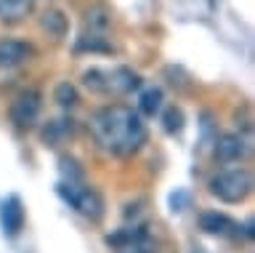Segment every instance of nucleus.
<instances>
[{"mask_svg":"<svg viewBox=\"0 0 255 253\" xmlns=\"http://www.w3.org/2000/svg\"><path fill=\"white\" fill-rule=\"evenodd\" d=\"M88 131L96 141V147L115 157H130L146 144L149 131L143 125L141 115L125 104H112L96 109L88 120Z\"/></svg>","mask_w":255,"mask_h":253,"instance_id":"f257e3e1","label":"nucleus"},{"mask_svg":"<svg viewBox=\"0 0 255 253\" xmlns=\"http://www.w3.org/2000/svg\"><path fill=\"white\" fill-rule=\"evenodd\" d=\"M141 75L133 72L130 67H112V69H101V67H91L83 72V85L96 93H109V96H125L141 88Z\"/></svg>","mask_w":255,"mask_h":253,"instance_id":"f03ea898","label":"nucleus"},{"mask_svg":"<svg viewBox=\"0 0 255 253\" xmlns=\"http://www.w3.org/2000/svg\"><path fill=\"white\" fill-rule=\"evenodd\" d=\"M253 189V176L245 168H229L218 171L210 179V192L223 203H242Z\"/></svg>","mask_w":255,"mask_h":253,"instance_id":"7ed1b4c3","label":"nucleus"},{"mask_svg":"<svg viewBox=\"0 0 255 253\" xmlns=\"http://www.w3.org/2000/svg\"><path fill=\"white\" fill-rule=\"evenodd\" d=\"M56 192H59V197L64 203L72 205L77 213H83L85 219L99 221L104 216V200H101V195L96 192V189L83 187V184H61L59 181Z\"/></svg>","mask_w":255,"mask_h":253,"instance_id":"20e7f679","label":"nucleus"},{"mask_svg":"<svg viewBox=\"0 0 255 253\" xmlns=\"http://www.w3.org/2000/svg\"><path fill=\"white\" fill-rule=\"evenodd\" d=\"M40 109H43V96L37 91H21L16 101L11 104V120L16 128H32L40 117Z\"/></svg>","mask_w":255,"mask_h":253,"instance_id":"39448f33","label":"nucleus"},{"mask_svg":"<svg viewBox=\"0 0 255 253\" xmlns=\"http://www.w3.org/2000/svg\"><path fill=\"white\" fill-rule=\"evenodd\" d=\"M35 56V48L29 43L21 40H0V72H8V69L21 67L24 61H29Z\"/></svg>","mask_w":255,"mask_h":253,"instance_id":"423d86ee","label":"nucleus"},{"mask_svg":"<svg viewBox=\"0 0 255 253\" xmlns=\"http://www.w3.org/2000/svg\"><path fill=\"white\" fill-rule=\"evenodd\" d=\"M0 224H3V232L16 237L24 227V205L19 195H8L3 203H0Z\"/></svg>","mask_w":255,"mask_h":253,"instance_id":"0eeeda50","label":"nucleus"},{"mask_svg":"<svg viewBox=\"0 0 255 253\" xmlns=\"http://www.w3.org/2000/svg\"><path fill=\"white\" fill-rule=\"evenodd\" d=\"M250 152L247 141L237 133H223V136L215 139V157L223 163H234V160H242V157Z\"/></svg>","mask_w":255,"mask_h":253,"instance_id":"6e6552de","label":"nucleus"},{"mask_svg":"<svg viewBox=\"0 0 255 253\" xmlns=\"http://www.w3.org/2000/svg\"><path fill=\"white\" fill-rule=\"evenodd\" d=\"M72 133H75L72 117H56V120H48L43 128H40V139H43L45 147H59V144L72 139Z\"/></svg>","mask_w":255,"mask_h":253,"instance_id":"1a4fd4ad","label":"nucleus"},{"mask_svg":"<svg viewBox=\"0 0 255 253\" xmlns=\"http://www.w3.org/2000/svg\"><path fill=\"white\" fill-rule=\"evenodd\" d=\"M35 0H0V21L5 24H19L32 13Z\"/></svg>","mask_w":255,"mask_h":253,"instance_id":"9d476101","label":"nucleus"},{"mask_svg":"<svg viewBox=\"0 0 255 253\" xmlns=\"http://www.w3.org/2000/svg\"><path fill=\"white\" fill-rule=\"evenodd\" d=\"M199 227H202L207 235H226L229 229H234V221H231L226 213L205 211V213H199Z\"/></svg>","mask_w":255,"mask_h":253,"instance_id":"9b49d317","label":"nucleus"},{"mask_svg":"<svg viewBox=\"0 0 255 253\" xmlns=\"http://www.w3.org/2000/svg\"><path fill=\"white\" fill-rule=\"evenodd\" d=\"M112 53L115 45H112L104 35H91V32H83V37H77L75 43V53Z\"/></svg>","mask_w":255,"mask_h":253,"instance_id":"f8f14e48","label":"nucleus"},{"mask_svg":"<svg viewBox=\"0 0 255 253\" xmlns=\"http://www.w3.org/2000/svg\"><path fill=\"white\" fill-rule=\"evenodd\" d=\"M162 104H165V96H162V88H146L138 99V115H146V117H154L162 112Z\"/></svg>","mask_w":255,"mask_h":253,"instance_id":"ddd939ff","label":"nucleus"},{"mask_svg":"<svg viewBox=\"0 0 255 253\" xmlns=\"http://www.w3.org/2000/svg\"><path fill=\"white\" fill-rule=\"evenodd\" d=\"M109 11L104 8V5H93V8L85 11V32L91 35H104L109 27Z\"/></svg>","mask_w":255,"mask_h":253,"instance_id":"4468645a","label":"nucleus"},{"mask_svg":"<svg viewBox=\"0 0 255 253\" xmlns=\"http://www.w3.org/2000/svg\"><path fill=\"white\" fill-rule=\"evenodd\" d=\"M40 27H43L48 35H53V37H64V35H67L69 21H67V16H64L59 8H51V11L43 13V19H40Z\"/></svg>","mask_w":255,"mask_h":253,"instance_id":"2eb2a0df","label":"nucleus"},{"mask_svg":"<svg viewBox=\"0 0 255 253\" xmlns=\"http://www.w3.org/2000/svg\"><path fill=\"white\" fill-rule=\"evenodd\" d=\"M59 171H61V184H83V168L75 157L64 155L59 160Z\"/></svg>","mask_w":255,"mask_h":253,"instance_id":"dca6fc26","label":"nucleus"},{"mask_svg":"<svg viewBox=\"0 0 255 253\" xmlns=\"http://www.w3.org/2000/svg\"><path fill=\"white\" fill-rule=\"evenodd\" d=\"M183 123H186V117H183L181 107H167L162 112V128H165V133H170V136L183 131Z\"/></svg>","mask_w":255,"mask_h":253,"instance_id":"f3484780","label":"nucleus"},{"mask_svg":"<svg viewBox=\"0 0 255 253\" xmlns=\"http://www.w3.org/2000/svg\"><path fill=\"white\" fill-rule=\"evenodd\" d=\"M53 99H56V104L64 107V109H72V107H77V88L72 83H59L56 85V91H53Z\"/></svg>","mask_w":255,"mask_h":253,"instance_id":"a211bd4d","label":"nucleus"},{"mask_svg":"<svg viewBox=\"0 0 255 253\" xmlns=\"http://www.w3.org/2000/svg\"><path fill=\"white\" fill-rule=\"evenodd\" d=\"M189 203V195L183 192V189H178V192H173L170 195V211L175 213V211H183V205Z\"/></svg>","mask_w":255,"mask_h":253,"instance_id":"6ab92c4d","label":"nucleus"}]
</instances>
